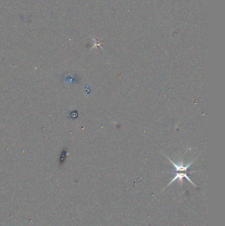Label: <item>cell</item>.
Returning <instances> with one entry per match:
<instances>
[{
  "label": "cell",
  "instance_id": "obj_2",
  "mask_svg": "<svg viewBox=\"0 0 225 226\" xmlns=\"http://www.w3.org/2000/svg\"><path fill=\"white\" fill-rule=\"evenodd\" d=\"M169 161L171 162V163L174 165V167H175L176 169V172H179V171H187L188 170V169L189 168V167L191 166V165H192L193 163V161H192V162H190V163H189L188 164H187L186 165H184V163L183 161H181L180 163L179 164H176L174 162H173L171 159H170L168 158Z\"/></svg>",
  "mask_w": 225,
  "mask_h": 226
},
{
  "label": "cell",
  "instance_id": "obj_1",
  "mask_svg": "<svg viewBox=\"0 0 225 226\" xmlns=\"http://www.w3.org/2000/svg\"><path fill=\"white\" fill-rule=\"evenodd\" d=\"M186 178L187 179V180H188L189 182H190L191 183H192V184L195 187H197L196 185H195L194 183H193V182H192V180H191L190 178L188 176V173H178V172H175V176H174V178L172 179V180L169 182V184L167 186V187L168 186H169L170 185H171L172 182H174L176 180H179V181L180 182V183L182 185V183H183V178Z\"/></svg>",
  "mask_w": 225,
  "mask_h": 226
}]
</instances>
